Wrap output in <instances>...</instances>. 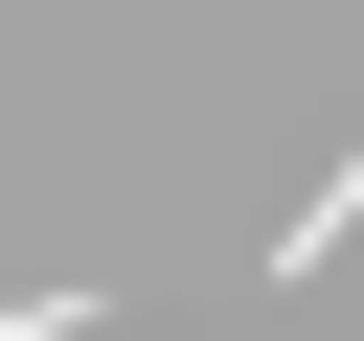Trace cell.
<instances>
[{
	"label": "cell",
	"instance_id": "6da1fadb",
	"mask_svg": "<svg viewBox=\"0 0 364 341\" xmlns=\"http://www.w3.org/2000/svg\"><path fill=\"white\" fill-rule=\"evenodd\" d=\"M341 227H364V136H341V159H318V205H273V273H318V250H341Z\"/></svg>",
	"mask_w": 364,
	"mask_h": 341
},
{
	"label": "cell",
	"instance_id": "7a4b0ae2",
	"mask_svg": "<svg viewBox=\"0 0 364 341\" xmlns=\"http://www.w3.org/2000/svg\"><path fill=\"white\" fill-rule=\"evenodd\" d=\"M68 318H91V296H0V341H68Z\"/></svg>",
	"mask_w": 364,
	"mask_h": 341
}]
</instances>
